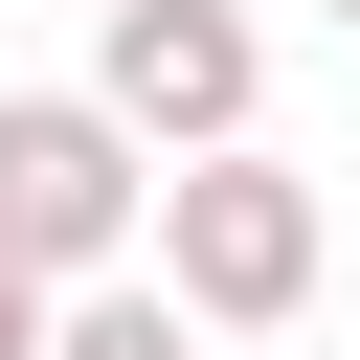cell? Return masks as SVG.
Here are the masks:
<instances>
[{
  "label": "cell",
  "instance_id": "1",
  "mask_svg": "<svg viewBox=\"0 0 360 360\" xmlns=\"http://www.w3.org/2000/svg\"><path fill=\"white\" fill-rule=\"evenodd\" d=\"M315 248H338V225H315V180H292V158H248V135H225V158H158V248H135V270H158L202 338L315 315Z\"/></svg>",
  "mask_w": 360,
  "mask_h": 360
},
{
  "label": "cell",
  "instance_id": "2",
  "mask_svg": "<svg viewBox=\"0 0 360 360\" xmlns=\"http://www.w3.org/2000/svg\"><path fill=\"white\" fill-rule=\"evenodd\" d=\"M135 248H158V158H135L90 90H0V270L90 292V270H135Z\"/></svg>",
  "mask_w": 360,
  "mask_h": 360
},
{
  "label": "cell",
  "instance_id": "3",
  "mask_svg": "<svg viewBox=\"0 0 360 360\" xmlns=\"http://www.w3.org/2000/svg\"><path fill=\"white\" fill-rule=\"evenodd\" d=\"M90 112H112L135 158H225V135L270 112V45H248V0H112V45H90Z\"/></svg>",
  "mask_w": 360,
  "mask_h": 360
},
{
  "label": "cell",
  "instance_id": "4",
  "mask_svg": "<svg viewBox=\"0 0 360 360\" xmlns=\"http://www.w3.org/2000/svg\"><path fill=\"white\" fill-rule=\"evenodd\" d=\"M45 360H202V315H180L158 270H90V292L45 315Z\"/></svg>",
  "mask_w": 360,
  "mask_h": 360
},
{
  "label": "cell",
  "instance_id": "5",
  "mask_svg": "<svg viewBox=\"0 0 360 360\" xmlns=\"http://www.w3.org/2000/svg\"><path fill=\"white\" fill-rule=\"evenodd\" d=\"M45 315H68V292H45V270H0V360H45Z\"/></svg>",
  "mask_w": 360,
  "mask_h": 360
},
{
  "label": "cell",
  "instance_id": "6",
  "mask_svg": "<svg viewBox=\"0 0 360 360\" xmlns=\"http://www.w3.org/2000/svg\"><path fill=\"white\" fill-rule=\"evenodd\" d=\"M338 22H360V0H338Z\"/></svg>",
  "mask_w": 360,
  "mask_h": 360
}]
</instances>
